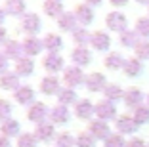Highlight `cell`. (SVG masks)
Returning <instances> with one entry per match:
<instances>
[{
	"instance_id": "12",
	"label": "cell",
	"mask_w": 149,
	"mask_h": 147,
	"mask_svg": "<svg viewBox=\"0 0 149 147\" xmlns=\"http://www.w3.org/2000/svg\"><path fill=\"white\" fill-rule=\"evenodd\" d=\"M33 134L36 136V139H38L40 143H50V141H54V139H56L57 130H56V126H54L50 121H46V122L36 124L35 130H33Z\"/></svg>"
},
{
	"instance_id": "28",
	"label": "cell",
	"mask_w": 149,
	"mask_h": 147,
	"mask_svg": "<svg viewBox=\"0 0 149 147\" xmlns=\"http://www.w3.org/2000/svg\"><path fill=\"white\" fill-rule=\"evenodd\" d=\"M57 103L59 105H65V107H74V103L79 101V94H77V90H73V88H61V92L57 94Z\"/></svg>"
},
{
	"instance_id": "42",
	"label": "cell",
	"mask_w": 149,
	"mask_h": 147,
	"mask_svg": "<svg viewBox=\"0 0 149 147\" xmlns=\"http://www.w3.org/2000/svg\"><path fill=\"white\" fill-rule=\"evenodd\" d=\"M8 71H12V69H10V59L6 57V54L0 50V75L8 73Z\"/></svg>"
},
{
	"instance_id": "13",
	"label": "cell",
	"mask_w": 149,
	"mask_h": 147,
	"mask_svg": "<svg viewBox=\"0 0 149 147\" xmlns=\"http://www.w3.org/2000/svg\"><path fill=\"white\" fill-rule=\"evenodd\" d=\"M69 59H71V65H77L80 69L88 67L92 63V52L88 48H80V46H74L69 54Z\"/></svg>"
},
{
	"instance_id": "23",
	"label": "cell",
	"mask_w": 149,
	"mask_h": 147,
	"mask_svg": "<svg viewBox=\"0 0 149 147\" xmlns=\"http://www.w3.org/2000/svg\"><path fill=\"white\" fill-rule=\"evenodd\" d=\"M2 52H4L6 57H8L10 61H13V63L25 56V54H23V44H21V40H17V38H10L8 42L2 46Z\"/></svg>"
},
{
	"instance_id": "45",
	"label": "cell",
	"mask_w": 149,
	"mask_h": 147,
	"mask_svg": "<svg viewBox=\"0 0 149 147\" xmlns=\"http://www.w3.org/2000/svg\"><path fill=\"white\" fill-rule=\"evenodd\" d=\"M0 147H13V143H12V139H8L6 136L0 134Z\"/></svg>"
},
{
	"instance_id": "1",
	"label": "cell",
	"mask_w": 149,
	"mask_h": 147,
	"mask_svg": "<svg viewBox=\"0 0 149 147\" xmlns=\"http://www.w3.org/2000/svg\"><path fill=\"white\" fill-rule=\"evenodd\" d=\"M40 31H42V17L36 12H27L19 19L17 33H21L25 36H38Z\"/></svg>"
},
{
	"instance_id": "38",
	"label": "cell",
	"mask_w": 149,
	"mask_h": 147,
	"mask_svg": "<svg viewBox=\"0 0 149 147\" xmlns=\"http://www.w3.org/2000/svg\"><path fill=\"white\" fill-rule=\"evenodd\" d=\"M132 118L136 121L138 126L147 124V122H149V107H145V105H140L138 109H134V115H132Z\"/></svg>"
},
{
	"instance_id": "21",
	"label": "cell",
	"mask_w": 149,
	"mask_h": 147,
	"mask_svg": "<svg viewBox=\"0 0 149 147\" xmlns=\"http://www.w3.org/2000/svg\"><path fill=\"white\" fill-rule=\"evenodd\" d=\"M74 15H77V19H79V25L80 27H88L92 25L94 19H96V13H94V8H90L88 4H77L74 6Z\"/></svg>"
},
{
	"instance_id": "36",
	"label": "cell",
	"mask_w": 149,
	"mask_h": 147,
	"mask_svg": "<svg viewBox=\"0 0 149 147\" xmlns=\"http://www.w3.org/2000/svg\"><path fill=\"white\" fill-rule=\"evenodd\" d=\"M96 141H97V139L94 138L88 130L77 134V147H96Z\"/></svg>"
},
{
	"instance_id": "52",
	"label": "cell",
	"mask_w": 149,
	"mask_h": 147,
	"mask_svg": "<svg viewBox=\"0 0 149 147\" xmlns=\"http://www.w3.org/2000/svg\"><path fill=\"white\" fill-rule=\"evenodd\" d=\"M46 147H50V145H46Z\"/></svg>"
},
{
	"instance_id": "14",
	"label": "cell",
	"mask_w": 149,
	"mask_h": 147,
	"mask_svg": "<svg viewBox=\"0 0 149 147\" xmlns=\"http://www.w3.org/2000/svg\"><path fill=\"white\" fill-rule=\"evenodd\" d=\"M88 132L97 139V141H105L111 136V126L105 121H100V118H92L88 122Z\"/></svg>"
},
{
	"instance_id": "40",
	"label": "cell",
	"mask_w": 149,
	"mask_h": 147,
	"mask_svg": "<svg viewBox=\"0 0 149 147\" xmlns=\"http://www.w3.org/2000/svg\"><path fill=\"white\" fill-rule=\"evenodd\" d=\"M134 54H136V57L138 59H149V40H145V38H141L140 42H138V46L134 48Z\"/></svg>"
},
{
	"instance_id": "34",
	"label": "cell",
	"mask_w": 149,
	"mask_h": 147,
	"mask_svg": "<svg viewBox=\"0 0 149 147\" xmlns=\"http://www.w3.org/2000/svg\"><path fill=\"white\" fill-rule=\"evenodd\" d=\"M124 98V90L118 84H107V88L103 90V100H109V101H118Z\"/></svg>"
},
{
	"instance_id": "27",
	"label": "cell",
	"mask_w": 149,
	"mask_h": 147,
	"mask_svg": "<svg viewBox=\"0 0 149 147\" xmlns=\"http://www.w3.org/2000/svg\"><path fill=\"white\" fill-rule=\"evenodd\" d=\"M65 12L61 0H44L42 2V13L50 19H57L61 13Z\"/></svg>"
},
{
	"instance_id": "22",
	"label": "cell",
	"mask_w": 149,
	"mask_h": 147,
	"mask_svg": "<svg viewBox=\"0 0 149 147\" xmlns=\"http://www.w3.org/2000/svg\"><path fill=\"white\" fill-rule=\"evenodd\" d=\"M0 134L6 136L8 139H17L19 136L23 134L21 130V122L17 121V118H8V121H4L2 124H0Z\"/></svg>"
},
{
	"instance_id": "29",
	"label": "cell",
	"mask_w": 149,
	"mask_h": 147,
	"mask_svg": "<svg viewBox=\"0 0 149 147\" xmlns=\"http://www.w3.org/2000/svg\"><path fill=\"white\" fill-rule=\"evenodd\" d=\"M71 40H73L74 46L88 48V46H90V40H92V33H88L86 27H79L77 31L71 33Z\"/></svg>"
},
{
	"instance_id": "43",
	"label": "cell",
	"mask_w": 149,
	"mask_h": 147,
	"mask_svg": "<svg viewBox=\"0 0 149 147\" xmlns=\"http://www.w3.org/2000/svg\"><path fill=\"white\" fill-rule=\"evenodd\" d=\"M8 29H6L4 25H0V46H4L6 42H8Z\"/></svg>"
},
{
	"instance_id": "33",
	"label": "cell",
	"mask_w": 149,
	"mask_h": 147,
	"mask_svg": "<svg viewBox=\"0 0 149 147\" xmlns=\"http://www.w3.org/2000/svg\"><path fill=\"white\" fill-rule=\"evenodd\" d=\"M54 147H77V136H73L71 132H57Z\"/></svg>"
},
{
	"instance_id": "41",
	"label": "cell",
	"mask_w": 149,
	"mask_h": 147,
	"mask_svg": "<svg viewBox=\"0 0 149 147\" xmlns=\"http://www.w3.org/2000/svg\"><path fill=\"white\" fill-rule=\"evenodd\" d=\"M136 33L141 38H149V17H140L136 21Z\"/></svg>"
},
{
	"instance_id": "19",
	"label": "cell",
	"mask_w": 149,
	"mask_h": 147,
	"mask_svg": "<svg viewBox=\"0 0 149 147\" xmlns=\"http://www.w3.org/2000/svg\"><path fill=\"white\" fill-rule=\"evenodd\" d=\"M56 23H57V29L61 31V33H73V31H77L80 27L74 12H63L61 15L56 19Z\"/></svg>"
},
{
	"instance_id": "6",
	"label": "cell",
	"mask_w": 149,
	"mask_h": 147,
	"mask_svg": "<svg viewBox=\"0 0 149 147\" xmlns=\"http://www.w3.org/2000/svg\"><path fill=\"white\" fill-rule=\"evenodd\" d=\"M71 117H73V111H71L69 107H65V105H59V103H56V105H52L50 107V117H48V121L52 122L54 126H65L67 122L71 121Z\"/></svg>"
},
{
	"instance_id": "11",
	"label": "cell",
	"mask_w": 149,
	"mask_h": 147,
	"mask_svg": "<svg viewBox=\"0 0 149 147\" xmlns=\"http://www.w3.org/2000/svg\"><path fill=\"white\" fill-rule=\"evenodd\" d=\"M23 44V54H25L27 57H38L42 52H46L44 50V42L40 36H25V38L21 40Z\"/></svg>"
},
{
	"instance_id": "7",
	"label": "cell",
	"mask_w": 149,
	"mask_h": 147,
	"mask_svg": "<svg viewBox=\"0 0 149 147\" xmlns=\"http://www.w3.org/2000/svg\"><path fill=\"white\" fill-rule=\"evenodd\" d=\"M105 25L109 31H113V33H124V31H128V19L126 15H124L123 12H118V10H115V12H109L105 15Z\"/></svg>"
},
{
	"instance_id": "4",
	"label": "cell",
	"mask_w": 149,
	"mask_h": 147,
	"mask_svg": "<svg viewBox=\"0 0 149 147\" xmlns=\"http://www.w3.org/2000/svg\"><path fill=\"white\" fill-rule=\"evenodd\" d=\"M61 88H63L61 78L56 77V75H44L38 82V92L42 95H46V98H54V95L57 98V94L61 92Z\"/></svg>"
},
{
	"instance_id": "18",
	"label": "cell",
	"mask_w": 149,
	"mask_h": 147,
	"mask_svg": "<svg viewBox=\"0 0 149 147\" xmlns=\"http://www.w3.org/2000/svg\"><path fill=\"white\" fill-rule=\"evenodd\" d=\"M90 48L96 52H107L109 54L111 48V36L105 31H94L92 33V40H90Z\"/></svg>"
},
{
	"instance_id": "39",
	"label": "cell",
	"mask_w": 149,
	"mask_h": 147,
	"mask_svg": "<svg viewBox=\"0 0 149 147\" xmlns=\"http://www.w3.org/2000/svg\"><path fill=\"white\" fill-rule=\"evenodd\" d=\"M103 145L105 147H126L128 141L124 139V136H120L118 132H115V134H111L109 138L103 141Z\"/></svg>"
},
{
	"instance_id": "3",
	"label": "cell",
	"mask_w": 149,
	"mask_h": 147,
	"mask_svg": "<svg viewBox=\"0 0 149 147\" xmlns=\"http://www.w3.org/2000/svg\"><path fill=\"white\" fill-rule=\"evenodd\" d=\"M40 67L46 71V75H59L65 71V59H63L61 54H44L42 61H40Z\"/></svg>"
},
{
	"instance_id": "5",
	"label": "cell",
	"mask_w": 149,
	"mask_h": 147,
	"mask_svg": "<svg viewBox=\"0 0 149 147\" xmlns=\"http://www.w3.org/2000/svg\"><path fill=\"white\" fill-rule=\"evenodd\" d=\"M25 117L31 124H40V122H46L50 117V107L44 101H35L33 105H29L25 111Z\"/></svg>"
},
{
	"instance_id": "8",
	"label": "cell",
	"mask_w": 149,
	"mask_h": 147,
	"mask_svg": "<svg viewBox=\"0 0 149 147\" xmlns=\"http://www.w3.org/2000/svg\"><path fill=\"white\" fill-rule=\"evenodd\" d=\"M73 115L79 121H92V117L96 115V103H92L90 100H86V98H82V100H79L77 103H74L73 107Z\"/></svg>"
},
{
	"instance_id": "46",
	"label": "cell",
	"mask_w": 149,
	"mask_h": 147,
	"mask_svg": "<svg viewBox=\"0 0 149 147\" xmlns=\"http://www.w3.org/2000/svg\"><path fill=\"white\" fill-rule=\"evenodd\" d=\"M84 4H88L90 8H94V6L97 8V6H101V4H103V0H84Z\"/></svg>"
},
{
	"instance_id": "44",
	"label": "cell",
	"mask_w": 149,
	"mask_h": 147,
	"mask_svg": "<svg viewBox=\"0 0 149 147\" xmlns=\"http://www.w3.org/2000/svg\"><path fill=\"white\" fill-rule=\"evenodd\" d=\"M126 147H147V145H145L143 139H140V138H132L130 141H128Z\"/></svg>"
},
{
	"instance_id": "25",
	"label": "cell",
	"mask_w": 149,
	"mask_h": 147,
	"mask_svg": "<svg viewBox=\"0 0 149 147\" xmlns=\"http://www.w3.org/2000/svg\"><path fill=\"white\" fill-rule=\"evenodd\" d=\"M143 100H145V95H143V92H141L140 88L132 86V88H128V90H124L123 101H124V105H126L128 109H138Z\"/></svg>"
},
{
	"instance_id": "35",
	"label": "cell",
	"mask_w": 149,
	"mask_h": 147,
	"mask_svg": "<svg viewBox=\"0 0 149 147\" xmlns=\"http://www.w3.org/2000/svg\"><path fill=\"white\" fill-rule=\"evenodd\" d=\"M38 139L33 132H23L17 139H15V147H38Z\"/></svg>"
},
{
	"instance_id": "10",
	"label": "cell",
	"mask_w": 149,
	"mask_h": 147,
	"mask_svg": "<svg viewBox=\"0 0 149 147\" xmlns=\"http://www.w3.org/2000/svg\"><path fill=\"white\" fill-rule=\"evenodd\" d=\"M35 98H36V92H35V88L29 86V84H21L17 90L13 92V101H15L17 105H21V107L33 105L36 101Z\"/></svg>"
},
{
	"instance_id": "17",
	"label": "cell",
	"mask_w": 149,
	"mask_h": 147,
	"mask_svg": "<svg viewBox=\"0 0 149 147\" xmlns=\"http://www.w3.org/2000/svg\"><path fill=\"white\" fill-rule=\"evenodd\" d=\"M35 59L33 57H27L23 56L21 59H17L15 63H13V73L17 75L19 78H29L35 75Z\"/></svg>"
},
{
	"instance_id": "37",
	"label": "cell",
	"mask_w": 149,
	"mask_h": 147,
	"mask_svg": "<svg viewBox=\"0 0 149 147\" xmlns=\"http://www.w3.org/2000/svg\"><path fill=\"white\" fill-rule=\"evenodd\" d=\"M12 113H13V105L10 100L6 98H0V124L8 118H12Z\"/></svg>"
},
{
	"instance_id": "9",
	"label": "cell",
	"mask_w": 149,
	"mask_h": 147,
	"mask_svg": "<svg viewBox=\"0 0 149 147\" xmlns=\"http://www.w3.org/2000/svg\"><path fill=\"white\" fill-rule=\"evenodd\" d=\"M107 77L103 73H97V71H94V73H88L86 75V82H84V88H86L90 94H97V92H103L107 88Z\"/></svg>"
},
{
	"instance_id": "15",
	"label": "cell",
	"mask_w": 149,
	"mask_h": 147,
	"mask_svg": "<svg viewBox=\"0 0 149 147\" xmlns=\"http://www.w3.org/2000/svg\"><path fill=\"white\" fill-rule=\"evenodd\" d=\"M96 118H100V121H113V118H117V107H115L113 101L109 100H100L96 103Z\"/></svg>"
},
{
	"instance_id": "20",
	"label": "cell",
	"mask_w": 149,
	"mask_h": 147,
	"mask_svg": "<svg viewBox=\"0 0 149 147\" xmlns=\"http://www.w3.org/2000/svg\"><path fill=\"white\" fill-rule=\"evenodd\" d=\"M2 8H4V12H6L8 17L21 19L23 15L27 13V2H25V0H4Z\"/></svg>"
},
{
	"instance_id": "16",
	"label": "cell",
	"mask_w": 149,
	"mask_h": 147,
	"mask_svg": "<svg viewBox=\"0 0 149 147\" xmlns=\"http://www.w3.org/2000/svg\"><path fill=\"white\" fill-rule=\"evenodd\" d=\"M42 42H44V50L46 54H59L63 50V36H59V33H52L48 31L46 35L42 36Z\"/></svg>"
},
{
	"instance_id": "48",
	"label": "cell",
	"mask_w": 149,
	"mask_h": 147,
	"mask_svg": "<svg viewBox=\"0 0 149 147\" xmlns=\"http://www.w3.org/2000/svg\"><path fill=\"white\" fill-rule=\"evenodd\" d=\"M6 17H8V15H6V12H4V8H2V6H0V25H4V21H6Z\"/></svg>"
},
{
	"instance_id": "26",
	"label": "cell",
	"mask_w": 149,
	"mask_h": 147,
	"mask_svg": "<svg viewBox=\"0 0 149 147\" xmlns=\"http://www.w3.org/2000/svg\"><path fill=\"white\" fill-rule=\"evenodd\" d=\"M21 86V78L17 75L13 73V71H8V73H2L0 75V90L4 92H15L17 88Z\"/></svg>"
},
{
	"instance_id": "47",
	"label": "cell",
	"mask_w": 149,
	"mask_h": 147,
	"mask_svg": "<svg viewBox=\"0 0 149 147\" xmlns=\"http://www.w3.org/2000/svg\"><path fill=\"white\" fill-rule=\"evenodd\" d=\"M109 4H111V6H117V8H120V6H126V4H128V0H109Z\"/></svg>"
},
{
	"instance_id": "30",
	"label": "cell",
	"mask_w": 149,
	"mask_h": 147,
	"mask_svg": "<svg viewBox=\"0 0 149 147\" xmlns=\"http://www.w3.org/2000/svg\"><path fill=\"white\" fill-rule=\"evenodd\" d=\"M124 57L120 56L118 52H109L105 57H103V65H105L109 71H118V69H123L124 67Z\"/></svg>"
},
{
	"instance_id": "2",
	"label": "cell",
	"mask_w": 149,
	"mask_h": 147,
	"mask_svg": "<svg viewBox=\"0 0 149 147\" xmlns=\"http://www.w3.org/2000/svg\"><path fill=\"white\" fill-rule=\"evenodd\" d=\"M61 82H63L65 88H73V90L84 86V82H86L84 69H80V67H77V65H67L65 71L61 73Z\"/></svg>"
},
{
	"instance_id": "50",
	"label": "cell",
	"mask_w": 149,
	"mask_h": 147,
	"mask_svg": "<svg viewBox=\"0 0 149 147\" xmlns=\"http://www.w3.org/2000/svg\"><path fill=\"white\" fill-rule=\"evenodd\" d=\"M145 100H147V103H149V94H147V98H145Z\"/></svg>"
},
{
	"instance_id": "32",
	"label": "cell",
	"mask_w": 149,
	"mask_h": 147,
	"mask_svg": "<svg viewBox=\"0 0 149 147\" xmlns=\"http://www.w3.org/2000/svg\"><path fill=\"white\" fill-rule=\"evenodd\" d=\"M143 71V65H141V59H138L136 56L134 57H128L124 61V67H123V73L126 77H138V75Z\"/></svg>"
},
{
	"instance_id": "24",
	"label": "cell",
	"mask_w": 149,
	"mask_h": 147,
	"mask_svg": "<svg viewBox=\"0 0 149 147\" xmlns=\"http://www.w3.org/2000/svg\"><path fill=\"white\" fill-rule=\"evenodd\" d=\"M115 128L120 136H126V134H134L138 130V124L132 118V115H120V117L115 118Z\"/></svg>"
},
{
	"instance_id": "51",
	"label": "cell",
	"mask_w": 149,
	"mask_h": 147,
	"mask_svg": "<svg viewBox=\"0 0 149 147\" xmlns=\"http://www.w3.org/2000/svg\"><path fill=\"white\" fill-rule=\"evenodd\" d=\"M147 10H149V6H147Z\"/></svg>"
},
{
	"instance_id": "31",
	"label": "cell",
	"mask_w": 149,
	"mask_h": 147,
	"mask_svg": "<svg viewBox=\"0 0 149 147\" xmlns=\"http://www.w3.org/2000/svg\"><path fill=\"white\" fill-rule=\"evenodd\" d=\"M140 40H141V36L136 33V29H128L124 33H120V36H118V42L124 48H136Z\"/></svg>"
},
{
	"instance_id": "49",
	"label": "cell",
	"mask_w": 149,
	"mask_h": 147,
	"mask_svg": "<svg viewBox=\"0 0 149 147\" xmlns=\"http://www.w3.org/2000/svg\"><path fill=\"white\" fill-rule=\"evenodd\" d=\"M138 4H143V6H149V0H136Z\"/></svg>"
}]
</instances>
